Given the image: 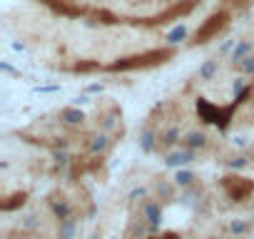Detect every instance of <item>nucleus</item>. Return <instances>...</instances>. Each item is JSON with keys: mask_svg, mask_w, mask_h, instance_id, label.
<instances>
[{"mask_svg": "<svg viewBox=\"0 0 254 239\" xmlns=\"http://www.w3.org/2000/svg\"><path fill=\"white\" fill-rule=\"evenodd\" d=\"M227 5H235V8H239V5H247V0H224Z\"/></svg>", "mask_w": 254, "mask_h": 239, "instance_id": "15", "label": "nucleus"}, {"mask_svg": "<svg viewBox=\"0 0 254 239\" xmlns=\"http://www.w3.org/2000/svg\"><path fill=\"white\" fill-rule=\"evenodd\" d=\"M60 120L68 127H80L85 122V115L80 110H75V107H65V110H60Z\"/></svg>", "mask_w": 254, "mask_h": 239, "instance_id": "8", "label": "nucleus"}, {"mask_svg": "<svg viewBox=\"0 0 254 239\" xmlns=\"http://www.w3.org/2000/svg\"><path fill=\"white\" fill-rule=\"evenodd\" d=\"M252 50H254V45L247 40V42H242V45H237V50H235V55H232V60H235V65L237 62H242V60H247L249 55H252Z\"/></svg>", "mask_w": 254, "mask_h": 239, "instance_id": "11", "label": "nucleus"}, {"mask_svg": "<svg viewBox=\"0 0 254 239\" xmlns=\"http://www.w3.org/2000/svg\"><path fill=\"white\" fill-rule=\"evenodd\" d=\"M110 147V137H108V132H100V135H95L92 140H90V145H88V149L92 152V155H102L105 149Z\"/></svg>", "mask_w": 254, "mask_h": 239, "instance_id": "10", "label": "nucleus"}, {"mask_svg": "<svg viewBox=\"0 0 254 239\" xmlns=\"http://www.w3.org/2000/svg\"><path fill=\"white\" fill-rule=\"evenodd\" d=\"M197 157V152L195 149H187V147H182V149H177V152H169L167 155V167H182V165H189Z\"/></svg>", "mask_w": 254, "mask_h": 239, "instance_id": "6", "label": "nucleus"}, {"mask_svg": "<svg viewBox=\"0 0 254 239\" xmlns=\"http://www.w3.org/2000/svg\"><path fill=\"white\" fill-rule=\"evenodd\" d=\"M182 140L180 135V127L177 125H169V127H160V140H157V152H169L177 142Z\"/></svg>", "mask_w": 254, "mask_h": 239, "instance_id": "4", "label": "nucleus"}, {"mask_svg": "<svg viewBox=\"0 0 254 239\" xmlns=\"http://www.w3.org/2000/svg\"><path fill=\"white\" fill-rule=\"evenodd\" d=\"M222 187L227 189V194L232 200H244L254 192V182L249 177H239V175H227L222 180Z\"/></svg>", "mask_w": 254, "mask_h": 239, "instance_id": "3", "label": "nucleus"}, {"mask_svg": "<svg viewBox=\"0 0 254 239\" xmlns=\"http://www.w3.org/2000/svg\"><path fill=\"white\" fill-rule=\"evenodd\" d=\"M175 184L177 187H192L195 184V175H192V172H177Z\"/></svg>", "mask_w": 254, "mask_h": 239, "instance_id": "12", "label": "nucleus"}, {"mask_svg": "<svg viewBox=\"0 0 254 239\" xmlns=\"http://www.w3.org/2000/svg\"><path fill=\"white\" fill-rule=\"evenodd\" d=\"M229 25V13L227 10H217V13H212L204 23H202V28L195 33V45H204V42H209L212 37H217L224 28Z\"/></svg>", "mask_w": 254, "mask_h": 239, "instance_id": "2", "label": "nucleus"}, {"mask_svg": "<svg viewBox=\"0 0 254 239\" xmlns=\"http://www.w3.org/2000/svg\"><path fill=\"white\" fill-rule=\"evenodd\" d=\"M175 57L172 48H160V50H147V53H137L130 57H120L115 62L108 65L110 73H130V70H150L157 65H164L167 60Z\"/></svg>", "mask_w": 254, "mask_h": 239, "instance_id": "1", "label": "nucleus"}, {"mask_svg": "<svg viewBox=\"0 0 254 239\" xmlns=\"http://www.w3.org/2000/svg\"><path fill=\"white\" fill-rule=\"evenodd\" d=\"M184 35H187V30H184V28H175L172 33H169V42H180Z\"/></svg>", "mask_w": 254, "mask_h": 239, "instance_id": "14", "label": "nucleus"}, {"mask_svg": "<svg viewBox=\"0 0 254 239\" xmlns=\"http://www.w3.org/2000/svg\"><path fill=\"white\" fill-rule=\"evenodd\" d=\"M235 68L242 73V75H254V55H249L247 60H242V62H237Z\"/></svg>", "mask_w": 254, "mask_h": 239, "instance_id": "13", "label": "nucleus"}, {"mask_svg": "<svg viewBox=\"0 0 254 239\" xmlns=\"http://www.w3.org/2000/svg\"><path fill=\"white\" fill-rule=\"evenodd\" d=\"M140 220H145L147 229H157L160 227V220H162V207L157 200H147L142 204V217Z\"/></svg>", "mask_w": 254, "mask_h": 239, "instance_id": "5", "label": "nucleus"}, {"mask_svg": "<svg viewBox=\"0 0 254 239\" xmlns=\"http://www.w3.org/2000/svg\"><path fill=\"white\" fill-rule=\"evenodd\" d=\"M180 145L182 147H187V149H204L207 145H209V137L204 135V132H197V129H195V132H187L182 140H180Z\"/></svg>", "mask_w": 254, "mask_h": 239, "instance_id": "7", "label": "nucleus"}, {"mask_svg": "<svg viewBox=\"0 0 254 239\" xmlns=\"http://www.w3.org/2000/svg\"><path fill=\"white\" fill-rule=\"evenodd\" d=\"M219 73V60L217 57H209L202 68H200V80H204V82H209V80H215V75Z\"/></svg>", "mask_w": 254, "mask_h": 239, "instance_id": "9", "label": "nucleus"}]
</instances>
